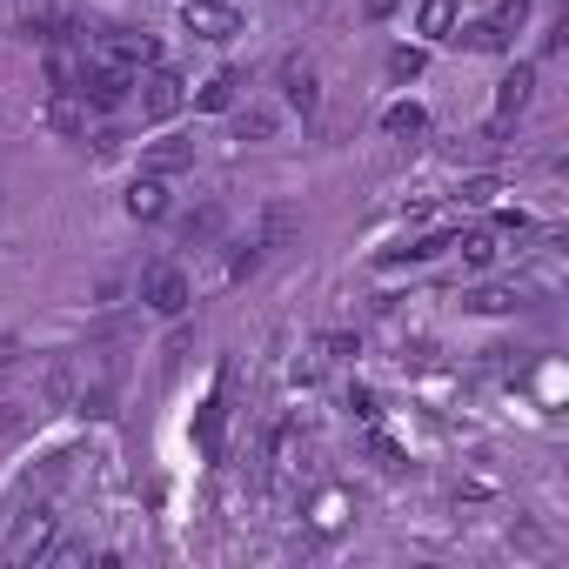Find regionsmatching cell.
Returning <instances> with one entry per match:
<instances>
[{
  "label": "cell",
  "mask_w": 569,
  "mask_h": 569,
  "mask_svg": "<svg viewBox=\"0 0 569 569\" xmlns=\"http://www.w3.org/2000/svg\"><path fill=\"white\" fill-rule=\"evenodd\" d=\"M181 28L194 41H234L241 14H234V0H181Z\"/></svg>",
  "instance_id": "1"
},
{
  "label": "cell",
  "mask_w": 569,
  "mask_h": 569,
  "mask_svg": "<svg viewBox=\"0 0 569 569\" xmlns=\"http://www.w3.org/2000/svg\"><path fill=\"white\" fill-rule=\"evenodd\" d=\"M181 101H188V81L174 74V68H141V114L148 121H168V114H181Z\"/></svg>",
  "instance_id": "2"
},
{
  "label": "cell",
  "mask_w": 569,
  "mask_h": 569,
  "mask_svg": "<svg viewBox=\"0 0 569 569\" xmlns=\"http://www.w3.org/2000/svg\"><path fill=\"white\" fill-rule=\"evenodd\" d=\"M101 61H108V68L141 74V68H154V61H161V48H154V34H148V28H114V34L101 41Z\"/></svg>",
  "instance_id": "3"
},
{
  "label": "cell",
  "mask_w": 569,
  "mask_h": 569,
  "mask_svg": "<svg viewBox=\"0 0 569 569\" xmlns=\"http://www.w3.org/2000/svg\"><path fill=\"white\" fill-rule=\"evenodd\" d=\"M128 88H134V74L101 61V68H81V88H74V94H81L88 108H101V114H108V108H121V101H128Z\"/></svg>",
  "instance_id": "4"
},
{
  "label": "cell",
  "mask_w": 569,
  "mask_h": 569,
  "mask_svg": "<svg viewBox=\"0 0 569 569\" xmlns=\"http://www.w3.org/2000/svg\"><path fill=\"white\" fill-rule=\"evenodd\" d=\"M48 549H54V516L48 509H28L14 522V536H8V562H41Z\"/></svg>",
  "instance_id": "5"
},
{
  "label": "cell",
  "mask_w": 569,
  "mask_h": 569,
  "mask_svg": "<svg viewBox=\"0 0 569 569\" xmlns=\"http://www.w3.org/2000/svg\"><path fill=\"white\" fill-rule=\"evenodd\" d=\"M148 309H154V316H181V309H188V274H181L174 261H161V268L148 274Z\"/></svg>",
  "instance_id": "6"
},
{
  "label": "cell",
  "mask_w": 569,
  "mask_h": 569,
  "mask_svg": "<svg viewBox=\"0 0 569 569\" xmlns=\"http://www.w3.org/2000/svg\"><path fill=\"white\" fill-rule=\"evenodd\" d=\"M529 94H536V68H509V74H502V88H496V134L529 108Z\"/></svg>",
  "instance_id": "7"
},
{
  "label": "cell",
  "mask_w": 569,
  "mask_h": 569,
  "mask_svg": "<svg viewBox=\"0 0 569 569\" xmlns=\"http://www.w3.org/2000/svg\"><path fill=\"white\" fill-rule=\"evenodd\" d=\"M281 94H289V108L316 114V101H322V81H316V68H309L302 54H289V61H281Z\"/></svg>",
  "instance_id": "8"
},
{
  "label": "cell",
  "mask_w": 569,
  "mask_h": 569,
  "mask_svg": "<svg viewBox=\"0 0 569 569\" xmlns=\"http://www.w3.org/2000/svg\"><path fill=\"white\" fill-rule=\"evenodd\" d=\"M181 168H194V141H181V134L154 141V148L141 154V174H181Z\"/></svg>",
  "instance_id": "9"
},
{
  "label": "cell",
  "mask_w": 569,
  "mask_h": 569,
  "mask_svg": "<svg viewBox=\"0 0 569 569\" xmlns=\"http://www.w3.org/2000/svg\"><path fill=\"white\" fill-rule=\"evenodd\" d=\"M449 41H456V48H469V54H502V48H509V34H502L496 21H469V28L456 21V28H449Z\"/></svg>",
  "instance_id": "10"
},
{
  "label": "cell",
  "mask_w": 569,
  "mask_h": 569,
  "mask_svg": "<svg viewBox=\"0 0 569 569\" xmlns=\"http://www.w3.org/2000/svg\"><path fill=\"white\" fill-rule=\"evenodd\" d=\"M234 94H241V74H234V68H221V74H208V81H201L194 108H201V114H228V108H234Z\"/></svg>",
  "instance_id": "11"
},
{
  "label": "cell",
  "mask_w": 569,
  "mask_h": 569,
  "mask_svg": "<svg viewBox=\"0 0 569 569\" xmlns=\"http://www.w3.org/2000/svg\"><path fill=\"white\" fill-rule=\"evenodd\" d=\"M128 214H134V221H161V214H168V188H161V174H141V181L128 188Z\"/></svg>",
  "instance_id": "12"
},
{
  "label": "cell",
  "mask_w": 569,
  "mask_h": 569,
  "mask_svg": "<svg viewBox=\"0 0 569 569\" xmlns=\"http://www.w3.org/2000/svg\"><path fill=\"white\" fill-rule=\"evenodd\" d=\"M456 21H462L456 0H422V8H416V34H422V41H449Z\"/></svg>",
  "instance_id": "13"
},
{
  "label": "cell",
  "mask_w": 569,
  "mask_h": 569,
  "mask_svg": "<svg viewBox=\"0 0 569 569\" xmlns=\"http://www.w3.org/2000/svg\"><path fill=\"white\" fill-rule=\"evenodd\" d=\"M21 34H28V41H48V48H54V41H74L81 28H74L68 14H54V8H41V14H28V21H21Z\"/></svg>",
  "instance_id": "14"
},
{
  "label": "cell",
  "mask_w": 569,
  "mask_h": 569,
  "mask_svg": "<svg viewBox=\"0 0 569 569\" xmlns=\"http://www.w3.org/2000/svg\"><path fill=\"white\" fill-rule=\"evenodd\" d=\"M48 121H54V134L74 141V134H88V101H81V94H54V101H48Z\"/></svg>",
  "instance_id": "15"
},
{
  "label": "cell",
  "mask_w": 569,
  "mask_h": 569,
  "mask_svg": "<svg viewBox=\"0 0 569 569\" xmlns=\"http://www.w3.org/2000/svg\"><path fill=\"white\" fill-rule=\"evenodd\" d=\"M48 81H54V94H74V88H81V61L68 54V41H54V54H48Z\"/></svg>",
  "instance_id": "16"
},
{
  "label": "cell",
  "mask_w": 569,
  "mask_h": 569,
  "mask_svg": "<svg viewBox=\"0 0 569 569\" xmlns=\"http://www.w3.org/2000/svg\"><path fill=\"white\" fill-rule=\"evenodd\" d=\"M382 128H389V134H402V141H416V134H422V128H429V114H422V108H416V101H396V108H389V114H382Z\"/></svg>",
  "instance_id": "17"
},
{
  "label": "cell",
  "mask_w": 569,
  "mask_h": 569,
  "mask_svg": "<svg viewBox=\"0 0 569 569\" xmlns=\"http://www.w3.org/2000/svg\"><path fill=\"white\" fill-rule=\"evenodd\" d=\"M456 248H462V261H469V268H489V261H496V234H489V228H476V234H462Z\"/></svg>",
  "instance_id": "18"
},
{
  "label": "cell",
  "mask_w": 569,
  "mask_h": 569,
  "mask_svg": "<svg viewBox=\"0 0 569 569\" xmlns=\"http://www.w3.org/2000/svg\"><path fill=\"white\" fill-rule=\"evenodd\" d=\"M422 68H429L422 48H396V54H389V74H396V81H422Z\"/></svg>",
  "instance_id": "19"
},
{
  "label": "cell",
  "mask_w": 569,
  "mask_h": 569,
  "mask_svg": "<svg viewBox=\"0 0 569 569\" xmlns=\"http://www.w3.org/2000/svg\"><path fill=\"white\" fill-rule=\"evenodd\" d=\"M449 248V234H422V241H409V248H389L382 261H429V254H442Z\"/></svg>",
  "instance_id": "20"
},
{
  "label": "cell",
  "mask_w": 569,
  "mask_h": 569,
  "mask_svg": "<svg viewBox=\"0 0 569 569\" xmlns=\"http://www.w3.org/2000/svg\"><path fill=\"white\" fill-rule=\"evenodd\" d=\"M469 309H476V316H509V309H516V289H476Z\"/></svg>",
  "instance_id": "21"
},
{
  "label": "cell",
  "mask_w": 569,
  "mask_h": 569,
  "mask_svg": "<svg viewBox=\"0 0 569 569\" xmlns=\"http://www.w3.org/2000/svg\"><path fill=\"white\" fill-rule=\"evenodd\" d=\"M234 128H241V141H268V134H274V114H268V108H248Z\"/></svg>",
  "instance_id": "22"
},
{
  "label": "cell",
  "mask_w": 569,
  "mask_h": 569,
  "mask_svg": "<svg viewBox=\"0 0 569 569\" xmlns=\"http://www.w3.org/2000/svg\"><path fill=\"white\" fill-rule=\"evenodd\" d=\"M489 21H496L502 34H509V28H522V21H529V0H496V14H489Z\"/></svg>",
  "instance_id": "23"
},
{
  "label": "cell",
  "mask_w": 569,
  "mask_h": 569,
  "mask_svg": "<svg viewBox=\"0 0 569 569\" xmlns=\"http://www.w3.org/2000/svg\"><path fill=\"white\" fill-rule=\"evenodd\" d=\"M462 201H469V208H489V201H496V174H476V181H462Z\"/></svg>",
  "instance_id": "24"
},
{
  "label": "cell",
  "mask_w": 569,
  "mask_h": 569,
  "mask_svg": "<svg viewBox=\"0 0 569 569\" xmlns=\"http://www.w3.org/2000/svg\"><path fill=\"white\" fill-rule=\"evenodd\" d=\"M356 349H362V342H356L349 329H336V336H322V356H356Z\"/></svg>",
  "instance_id": "25"
},
{
  "label": "cell",
  "mask_w": 569,
  "mask_h": 569,
  "mask_svg": "<svg viewBox=\"0 0 569 569\" xmlns=\"http://www.w3.org/2000/svg\"><path fill=\"white\" fill-rule=\"evenodd\" d=\"M349 409H356L362 422H376V396H369V389H356V396H349Z\"/></svg>",
  "instance_id": "26"
},
{
  "label": "cell",
  "mask_w": 569,
  "mask_h": 569,
  "mask_svg": "<svg viewBox=\"0 0 569 569\" xmlns=\"http://www.w3.org/2000/svg\"><path fill=\"white\" fill-rule=\"evenodd\" d=\"M396 8H402V0H369V21H389Z\"/></svg>",
  "instance_id": "27"
}]
</instances>
